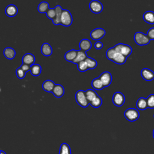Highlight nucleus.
<instances>
[{
    "mask_svg": "<svg viewBox=\"0 0 154 154\" xmlns=\"http://www.w3.org/2000/svg\"><path fill=\"white\" fill-rule=\"evenodd\" d=\"M106 56L108 60L118 64H123L126 62L127 58V57L122 54L116 51L113 47L109 48L106 51Z\"/></svg>",
    "mask_w": 154,
    "mask_h": 154,
    "instance_id": "nucleus-1",
    "label": "nucleus"
},
{
    "mask_svg": "<svg viewBox=\"0 0 154 154\" xmlns=\"http://www.w3.org/2000/svg\"><path fill=\"white\" fill-rule=\"evenodd\" d=\"M75 99L78 105L82 107H87L90 104L85 96V91H83L82 90H79L76 93Z\"/></svg>",
    "mask_w": 154,
    "mask_h": 154,
    "instance_id": "nucleus-2",
    "label": "nucleus"
},
{
    "mask_svg": "<svg viewBox=\"0 0 154 154\" xmlns=\"http://www.w3.org/2000/svg\"><path fill=\"white\" fill-rule=\"evenodd\" d=\"M113 48L116 51L122 54L126 57H128V56H129L132 52V48L130 46L126 44L119 43L116 46H114Z\"/></svg>",
    "mask_w": 154,
    "mask_h": 154,
    "instance_id": "nucleus-3",
    "label": "nucleus"
},
{
    "mask_svg": "<svg viewBox=\"0 0 154 154\" xmlns=\"http://www.w3.org/2000/svg\"><path fill=\"white\" fill-rule=\"evenodd\" d=\"M134 40L135 43L140 46L146 45L149 43L150 39L149 37L142 32H137L134 35Z\"/></svg>",
    "mask_w": 154,
    "mask_h": 154,
    "instance_id": "nucleus-4",
    "label": "nucleus"
},
{
    "mask_svg": "<svg viewBox=\"0 0 154 154\" xmlns=\"http://www.w3.org/2000/svg\"><path fill=\"white\" fill-rule=\"evenodd\" d=\"M124 116L130 122H134L138 119L140 113L137 109L133 108H130L127 109L124 112Z\"/></svg>",
    "mask_w": 154,
    "mask_h": 154,
    "instance_id": "nucleus-5",
    "label": "nucleus"
},
{
    "mask_svg": "<svg viewBox=\"0 0 154 154\" xmlns=\"http://www.w3.org/2000/svg\"><path fill=\"white\" fill-rule=\"evenodd\" d=\"M73 21L70 12L68 10H63L61 17V25L64 26H70Z\"/></svg>",
    "mask_w": 154,
    "mask_h": 154,
    "instance_id": "nucleus-6",
    "label": "nucleus"
},
{
    "mask_svg": "<svg viewBox=\"0 0 154 154\" xmlns=\"http://www.w3.org/2000/svg\"><path fill=\"white\" fill-rule=\"evenodd\" d=\"M125 101V97L123 93L119 91L114 93L112 96V102L117 106H122Z\"/></svg>",
    "mask_w": 154,
    "mask_h": 154,
    "instance_id": "nucleus-7",
    "label": "nucleus"
},
{
    "mask_svg": "<svg viewBox=\"0 0 154 154\" xmlns=\"http://www.w3.org/2000/svg\"><path fill=\"white\" fill-rule=\"evenodd\" d=\"M89 8L91 12L94 13H99L103 10V5L100 2L97 0H93L89 4Z\"/></svg>",
    "mask_w": 154,
    "mask_h": 154,
    "instance_id": "nucleus-8",
    "label": "nucleus"
},
{
    "mask_svg": "<svg viewBox=\"0 0 154 154\" xmlns=\"http://www.w3.org/2000/svg\"><path fill=\"white\" fill-rule=\"evenodd\" d=\"M99 78L102 81L105 87L109 86L112 82V75L109 72L107 71L102 73L99 76Z\"/></svg>",
    "mask_w": 154,
    "mask_h": 154,
    "instance_id": "nucleus-9",
    "label": "nucleus"
},
{
    "mask_svg": "<svg viewBox=\"0 0 154 154\" xmlns=\"http://www.w3.org/2000/svg\"><path fill=\"white\" fill-rule=\"evenodd\" d=\"M105 34V31L101 28L94 29L90 32V37L94 40H99L102 38Z\"/></svg>",
    "mask_w": 154,
    "mask_h": 154,
    "instance_id": "nucleus-10",
    "label": "nucleus"
},
{
    "mask_svg": "<svg viewBox=\"0 0 154 154\" xmlns=\"http://www.w3.org/2000/svg\"><path fill=\"white\" fill-rule=\"evenodd\" d=\"M141 75L142 78L147 81H150L154 79V72L147 68H144L141 70Z\"/></svg>",
    "mask_w": 154,
    "mask_h": 154,
    "instance_id": "nucleus-11",
    "label": "nucleus"
},
{
    "mask_svg": "<svg viewBox=\"0 0 154 154\" xmlns=\"http://www.w3.org/2000/svg\"><path fill=\"white\" fill-rule=\"evenodd\" d=\"M55 11H56V16L55 19L52 20V22L54 25H58L61 24V14L63 12V9L60 5H57L55 8Z\"/></svg>",
    "mask_w": 154,
    "mask_h": 154,
    "instance_id": "nucleus-12",
    "label": "nucleus"
},
{
    "mask_svg": "<svg viewBox=\"0 0 154 154\" xmlns=\"http://www.w3.org/2000/svg\"><path fill=\"white\" fill-rule=\"evenodd\" d=\"M79 46L80 48V50L84 51V52H87L89 51L92 46L91 42L88 39H82L80 41L79 43Z\"/></svg>",
    "mask_w": 154,
    "mask_h": 154,
    "instance_id": "nucleus-13",
    "label": "nucleus"
},
{
    "mask_svg": "<svg viewBox=\"0 0 154 154\" xmlns=\"http://www.w3.org/2000/svg\"><path fill=\"white\" fill-rule=\"evenodd\" d=\"M35 62V57L31 53L25 54L22 57V63L23 64L29 65L31 66L32 65L34 64Z\"/></svg>",
    "mask_w": 154,
    "mask_h": 154,
    "instance_id": "nucleus-14",
    "label": "nucleus"
},
{
    "mask_svg": "<svg viewBox=\"0 0 154 154\" xmlns=\"http://www.w3.org/2000/svg\"><path fill=\"white\" fill-rule=\"evenodd\" d=\"M5 11L7 16L9 17H14L17 14L18 12V10L17 7L15 5L10 4V5H8L5 8Z\"/></svg>",
    "mask_w": 154,
    "mask_h": 154,
    "instance_id": "nucleus-15",
    "label": "nucleus"
},
{
    "mask_svg": "<svg viewBox=\"0 0 154 154\" xmlns=\"http://www.w3.org/2000/svg\"><path fill=\"white\" fill-rule=\"evenodd\" d=\"M52 93L56 97H61L64 94V88L60 84H55Z\"/></svg>",
    "mask_w": 154,
    "mask_h": 154,
    "instance_id": "nucleus-16",
    "label": "nucleus"
},
{
    "mask_svg": "<svg viewBox=\"0 0 154 154\" xmlns=\"http://www.w3.org/2000/svg\"><path fill=\"white\" fill-rule=\"evenodd\" d=\"M41 52L43 55L46 57L50 56L52 53V48L49 43H45L42 45Z\"/></svg>",
    "mask_w": 154,
    "mask_h": 154,
    "instance_id": "nucleus-17",
    "label": "nucleus"
},
{
    "mask_svg": "<svg viewBox=\"0 0 154 154\" xmlns=\"http://www.w3.org/2000/svg\"><path fill=\"white\" fill-rule=\"evenodd\" d=\"M55 84L52 80H46L42 84V88L46 92H52Z\"/></svg>",
    "mask_w": 154,
    "mask_h": 154,
    "instance_id": "nucleus-18",
    "label": "nucleus"
},
{
    "mask_svg": "<svg viewBox=\"0 0 154 154\" xmlns=\"http://www.w3.org/2000/svg\"><path fill=\"white\" fill-rule=\"evenodd\" d=\"M77 54H78V51L75 50V49L70 50L65 54V55H64L65 60L67 61L73 63V61L76 58Z\"/></svg>",
    "mask_w": 154,
    "mask_h": 154,
    "instance_id": "nucleus-19",
    "label": "nucleus"
},
{
    "mask_svg": "<svg viewBox=\"0 0 154 154\" xmlns=\"http://www.w3.org/2000/svg\"><path fill=\"white\" fill-rule=\"evenodd\" d=\"M143 19L144 20L149 23V24H154V12L152 11H146L143 14Z\"/></svg>",
    "mask_w": 154,
    "mask_h": 154,
    "instance_id": "nucleus-20",
    "label": "nucleus"
},
{
    "mask_svg": "<svg viewBox=\"0 0 154 154\" xmlns=\"http://www.w3.org/2000/svg\"><path fill=\"white\" fill-rule=\"evenodd\" d=\"M137 108L140 110H144L148 108L147 99L144 97H140L138 99L136 103Z\"/></svg>",
    "mask_w": 154,
    "mask_h": 154,
    "instance_id": "nucleus-21",
    "label": "nucleus"
},
{
    "mask_svg": "<svg viewBox=\"0 0 154 154\" xmlns=\"http://www.w3.org/2000/svg\"><path fill=\"white\" fill-rule=\"evenodd\" d=\"M87 57H87V54L85 52H84L81 50L78 51L77 56H76V58L75 59V60L73 61V63L78 64L79 63L84 61Z\"/></svg>",
    "mask_w": 154,
    "mask_h": 154,
    "instance_id": "nucleus-22",
    "label": "nucleus"
},
{
    "mask_svg": "<svg viewBox=\"0 0 154 154\" xmlns=\"http://www.w3.org/2000/svg\"><path fill=\"white\" fill-rule=\"evenodd\" d=\"M3 53L4 56L9 60L13 59L16 55V51H14V49L9 47L5 48Z\"/></svg>",
    "mask_w": 154,
    "mask_h": 154,
    "instance_id": "nucleus-23",
    "label": "nucleus"
},
{
    "mask_svg": "<svg viewBox=\"0 0 154 154\" xmlns=\"http://www.w3.org/2000/svg\"><path fill=\"white\" fill-rule=\"evenodd\" d=\"M42 72V67L40 65L38 64H34L31 66L30 72L32 75L34 76H37L40 75Z\"/></svg>",
    "mask_w": 154,
    "mask_h": 154,
    "instance_id": "nucleus-24",
    "label": "nucleus"
},
{
    "mask_svg": "<svg viewBox=\"0 0 154 154\" xmlns=\"http://www.w3.org/2000/svg\"><path fill=\"white\" fill-rule=\"evenodd\" d=\"M85 96L87 97V99L88 100L89 103L91 102L94 98H96L98 94L96 93V92L92 89H88L86 91H85Z\"/></svg>",
    "mask_w": 154,
    "mask_h": 154,
    "instance_id": "nucleus-25",
    "label": "nucleus"
},
{
    "mask_svg": "<svg viewBox=\"0 0 154 154\" xmlns=\"http://www.w3.org/2000/svg\"><path fill=\"white\" fill-rule=\"evenodd\" d=\"M91 85L94 89L97 90H100L105 87L104 85H103L102 81L100 80V79L99 78H95L92 81Z\"/></svg>",
    "mask_w": 154,
    "mask_h": 154,
    "instance_id": "nucleus-26",
    "label": "nucleus"
},
{
    "mask_svg": "<svg viewBox=\"0 0 154 154\" xmlns=\"http://www.w3.org/2000/svg\"><path fill=\"white\" fill-rule=\"evenodd\" d=\"M59 154H72L69 145L66 143H62L60 147Z\"/></svg>",
    "mask_w": 154,
    "mask_h": 154,
    "instance_id": "nucleus-27",
    "label": "nucleus"
},
{
    "mask_svg": "<svg viewBox=\"0 0 154 154\" xmlns=\"http://www.w3.org/2000/svg\"><path fill=\"white\" fill-rule=\"evenodd\" d=\"M49 9V4L47 2H41L37 7V10L40 13H45L48 11V10Z\"/></svg>",
    "mask_w": 154,
    "mask_h": 154,
    "instance_id": "nucleus-28",
    "label": "nucleus"
},
{
    "mask_svg": "<svg viewBox=\"0 0 154 154\" xmlns=\"http://www.w3.org/2000/svg\"><path fill=\"white\" fill-rule=\"evenodd\" d=\"M85 61L87 63V67H88V69H94L97 66V63L96 60H95L94 59H93L92 58L88 57L85 60Z\"/></svg>",
    "mask_w": 154,
    "mask_h": 154,
    "instance_id": "nucleus-29",
    "label": "nucleus"
},
{
    "mask_svg": "<svg viewBox=\"0 0 154 154\" xmlns=\"http://www.w3.org/2000/svg\"><path fill=\"white\" fill-rule=\"evenodd\" d=\"M102 103V99L99 96H97L91 102H90V104L91 105V106L94 108L100 107L101 106Z\"/></svg>",
    "mask_w": 154,
    "mask_h": 154,
    "instance_id": "nucleus-30",
    "label": "nucleus"
},
{
    "mask_svg": "<svg viewBox=\"0 0 154 154\" xmlns=\"http://www.w3.org/2000/svg\"><path fill=\"white\" fill-rule=\"evenodd\" d=\"M147 106L149 108L153 109L154 108V94H150L147 98Z\"/></svg>",
    "mask_w": 154,
    "mask_h": 154,
    "instance_id": "nucleus-31",
    "label": "nucleus"
},
{
    "mask_svg": "<svg viewBox=\"0 0 154 154\" xmlns=\"http://www.w3.org/2000/svg\"><path fill=\"white\" fill-rule=\"evenodd\" d=\"M77 67H78V70L80 71V72H85V71L88 70L87 65V63L85 61V60L77 64Z\"/></svg>",
    "mask_w": 154,
    "mask_h": 154,
    "instance_id": "nucleus-32",
    "label": "nucleus"
},
{
    "mask_svg": "<svg viewBox=\"0 0 154 154\" xmlns=\"http://www.w3.org/2000/svg\"><path fill=\"white\" fill-rule=\"evenodd\" d=\"M46 14V16L48 18L53 20L55 19L56 16V11L55 8H49Z\"/></svg>",
    "mask_w": 154,
    "mask_h": 154,
    "instance_id": "nucleus-33",
    "label": "nucleus"
},
{
    "mask_svg": "<svg viewBox=\"0 0 154 154\" xmlns=\"http://www.w3.org/2000/svg\"><path fill=\"white\" fill-rule=\"evenodd\" d=\"M16 73L17 77L19 79L24 78L25 76V75H26V72H24L20 67H19L17 69V70L16 71Z\"/></svg>",
    "mask_w": 154,
    "mask_h": 154,
    "instance_id": "nucleus-34",
    "label": "nucleus"
},
{
    "mask_svg": "<svg viewBox=\"0 0 154 154\" xmlns=\"http://www.w3.org/2000/svg\"><path fill=\"white\" fill-rule=\"evenodd\" d=\"M147 35L150 40H154V27L150 28L147 33Z\"/></svg>",
    "mask_w": 154,
    "mask_h": 154,
    "instance_id": "nucleus-35",
    "label": "nucleus"
},
{
    "mask_svg": "<svg viewBox=\"0 0 154 154\" xmlns=\"http://www.w3.org/2000/svg\"><path fill=\"white\" fill-rule=\"evenodd\" d=\"M20 67L24 72H25L26 73L28 71L30 70V69H31V66H29V65L23 64V63L20 66Z\"/></svg>",
    "mask_w": 154,
    "mask_h": 154,
    "instance_id": "nucleus-36",
    "label": "nucleus"
},
{
    "mask_svg": "<svg viewBox=\"0 0 154 154\" xmlns=\"http://www.w3.org/2000/svg\"><path fill=\"white\" fill-rule=\"evenodd\" d=\"M102 47H103V43L101 42L97 41L94 43V48L96 49H100L102 48Z\"/></svg>",
    "mask_w": 154,
    "mask_h": 154,
    "instance_id": "nucleus-37",
    "label": "nucleus"
},
{
    "mask_svg": "<svg viewBox=\"0 0 154 154\" xmlns=\"http://www.w3.org/2000/svg\"><path fill=\"white\" fill-rule=\"evenodd\" d=\"M1 154H6V153L3 150H1Z\"/></svg>",
    "mask_w": 154,
    "mask_h": 154,
    "instance_id": "nucleus-38",
    "label": "nucleus"
},
{
    "mask_svg": "<svg viewBox=\"0 0 154 154\" xmlns=\"http://www.w3.org/2000/svg\"><path fill=\"white\" fill-rule=\"evenodd\" d=\"M153 137L154 138V129H153Z\"/></svg>",
    "mask_w": 154,
    "mask_h": 154,
    "instance_id": "nucleus-39",
    "label": "nucleus"
},
{
    "mask_svg": "<svg viewBox=\"0 0 154 154\" xmlns=\"http://www.w3.org/2000/svg\"><path fill=\"white\" fill-rule=\"evenodd\" d=\"M153 117H154V115H153Z\"/></svg>",
    "mask_w": 154,
    "mask_h": 154,
    "instance_id": "nucleus-40",
    "label": "nucleus"
}]
</instances>
